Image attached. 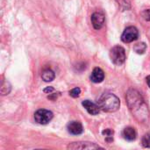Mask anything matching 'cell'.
<instances>
[{
  "mask_svg": "<svg viewBox=\"0 0 150 150\" xmlns=\"http://www.w3.org/2000/svg\"><path fill=\"white\" fill-rule=\"evenodd\" d=\"M98 105L100 110H102L105 112H114L120 109V100L114 94L105 93L98 99Z\"/></svg>",
  "mask_w": 150,
  "mask_h": 150,
  "instance_id": "7a4b0ae2",
  "label": "cell"
},
{
  "mask_svg": "<svg viewBox=\"0 0 150 150\" xmlns=\"http://www.w3.org/2000/svg\"><path fill=\"white\" fill-rule=\"evenodd\" d=\"M122 135H123L125 140H127L128 142H134V141H135V139L137 137V133L134 127H127L123 130Z\"/></svg>",
  "mask_w": 150,
  "mask_h": 150,
  "instance_id": "8fae6325",
  "label": "cell"
},
{
  "mask_svg": "<svg viewBox=\"0 0 150 150\" xmlns=\"http://www.w3.org/2000/svg\"><path fill=\"white\" fill-rule=\"evenodd\" d=\"M126 99L130 112L137 121L140 123H145L149 121L150 113L148 105L138 91L134 89L129 90L127 92Z\"/></svg>",
  "mask_w": 150,
  "mask_h": 150,
  "instance_id": "6da1fadb",
  "label": "cell"
},
{
  "mask_svg": "<svg viewBox=\"0 0 150 150\" xmlns=\"http://www.w3.org/2000/svg\"><path fill=\"white\" fill-rule=\"evenodd\" d=\"M83 106L86 109V111L91 114V115H97L100 112V108L98 106V105H96L95 103L90 101V100H84L82 103Z\"/></svg>",
  "mask_w": 150,
  "mask_h": 150,
  "instance_id": "9c48e42d",
  "label": "cell"
},
{
  "mask_svg": "<svg viewBox=\"0 0 150 150\" xmlns=\"http://www.w3.org/2000/svg\"><path fill=\"white\" fill-rule=\"evenodd\" d=\"M102 134L105 136V141H106L107 142L110 143V142H113V134H114V131H113V130H112V129H110V128L105 129V130H104V131L102 132Z\"/></svg>",
  "mask_w": 150,
  "mask_h": 150,
  "instance_id": "4fadbf2b",
  "label": "cell"
},
{
  "mask_svg": "<svg viewBox=\"0 0 150 150\" xmlns=\"http://www.w3.org/2000/svg\"><path fill=\"white\" fill-rule=\"evenodd\" d=\"M102 149L98 145H96L93 142H72L68 146V149Z\"/></svg>",
  "mask_w": 150,
  "mask_h": 150,
  "instance_id": "8992f818",
  "label": "cell"
},
{
  "mask_svg": "<svg viewBox=\"0 0 150 150\" xmlns=\"http://www.w3.org/2000/svg\"><path fill=\"white\" fill-rule=\"evenodd\" d=\"M81 93V89L78 88V87H76L74 89H72L70 91H69V95L72 97V98H78L79 95Z\"/></svg>",
  "mask_w": 150,
  "mask_h": 150,
  "instance_id": "e0dca14e",
  "label": "cell"
},
{
  "mask_svg": "<svg viewBox=\"0 0 150 150\" xmlns=\"http://www.w3.org/2000/svg\"><path fill=\"white\" fill-rule=\"evenodd\" d=\"M105 79V73L100 68H95L91 75V80L93 83H98L103 82Z\"/></svg>",
  "mask_w": 150,
  "mask_h": 150,
  "instance_id": "30bf717a",
  "label": "cell"
},
{
  "mask_svg": "<svg viewBox=\"0 0 150 150\" xmlns=\"http://www.w3.org/2000/svg\"><path fill=\"white\" fill-rule=\"evenodd\" d=\"M138 37H139L138 29L135 26H128L124 30L121 35V40L124 43H131L136 40Z\"/></svg>",
  "mask_w": 150,
  "mask_h": 150,
  "instance_id": "5b68a950",
  "label": "cell"
},
{
  "mask_svg": "<svg viewBox=\"0 0 150 150\" xmlns=\"http://www.w3.org/2000/svg\"><path fill=\"white\" fill-rule=\"evenodd\" d=\"M142 18L147 20V21H150V10L149 9H147V10H144L142 12Z\"/></svg>",
  "mask_w": 150,
  "mask_h": 150,
  "instance_id": "ac0fdd59",
  "label": "cell"
},
{
  "mask_svg": "<svg viewBox=\"0 0 150 150\" xmlns=\"http://www.w3.org/2000/svg\"><path fill=\"white\" fill-rule=\"evenodd\" d=\"M146 80H147V83H148L149 87L150 88V75H149V76H147Z\"/></svg>",
  "mask_w": 150,
  "mask_h": 150,
  "instance_id": "ffe728a7",
  "label": "cell"
},
{
  "mask_svg": "<svg viewBox=\"0 0 150 150\" xmlns=\"http://www.w3.org/2000/svg\"><path fill=\"white\" fill-rule=\"evenodd\" d=\"M54 77H55V74L50 69H44L41 73V78L45 82H52L54 79Z\"/></svg>",
  "mask_w": 150,
  "mask_h": 150,
  "instance_id": "7c38bea8",
  "label": "cell"
},
{
  "mask_svg": "<svg viewBox=\"0 0 150 150\" xmlns=\"http://www.w3.org/2000/svg\"><path fill=\"white\" fill-rule=\"evenodd\" d=\"M134 50L139 54H142L146 52L147 50V45L144 43V42H141V43H138L136 44L134 47Z\"/></svg>",
  "mask_w": 150,
  "mask_h": 150,
  "instance_id": "5bb4252c",
  "label": "cell"
},
{
  "mask_svg": "<svg viewBox=\"0 0 150 150\" xmlns=\"http://www.w3.org/2000/svg\"><path fill=\"white\" fill-rule=\"evenodd\" d=\"M68 131L73 135H79L83 132V127L79 121H71L68 124Z\"/></svg>",
  "mask_w": 150,
  "mask_h": 150,
  "instance_id": "ba28073f",
  "label": "cell"
},
{
  "mask_svg": "<svg viewBox=\"0 0 150 150\" xmlns=\"http://www.w3.org/2000/svg\"><path fill=\"white\" fill-rule=\"evenodd\" d=\"M53 117V112L46 109H40L34 113V120L40 125H47L52 120Z\"/></svg>",
  "mask_w": 150,
  "mask_h": 150,
  "instance_id": "277c9868",
  "label": "cell"
},
{
  "mask_svg": "<svg viewBox=\"0 0 150 150\" xmlns=\"http://www.w3.org/2000/svg\"><path fill=\"white\" fill-rule=\"evenodd\" d=\"M142 144L144 148H150V133L146 134L142 140Z\"/></svg>",
  "mask_w": 150,
  "mask_h": 150,
  "instance_id": "2e32d148",
  "label": "cell"
},
{
  "mask_svg": "<svg viewBox=\"0 0 150 150\" xmlns=\"http://www.w3.org/2000/svg\"><path fill=\"white\" fill-rule=\"evenodd\" d=\"M110 58L115 65L117 66L122 65L125 62L126 58H127L126 51L124 47H122L121 46L113 47L110 51Z\"/></svg>",
  "mask_w": 150,
  "mask_h": 150,
  "instance_id": "3957f363",
  "label": "cell"
},
{
  "mask_svg": "<svg viewBox=\"0 0 150 150\" xmlns=\"http://www.w3.org/2000/svg\"><path fill=\"white\" fill-rule=\"evenodd\" d=\"M91 23H92V25L93 27L96 29V30H99L101 29L104 25H105V15L101 12H94L92 15H91Z\"/></svg>",
  "mask_w": 150,
  "mask_h": 150,
  "instance_id": "52a82bcc",
  "label": "cell"
},
{
  "mask_svg": "<svg viewBox=\"0 0 150 150\" xmlns=\"http://www.w3.org/2000/svg\"><path fill=\"white\" fill-rule=\"evenodd\" d=\"M44 91L45 93L50 94L52 91H54V88H53V87H51V86H50V87H47V88H45V89H44V91Z\"/></svg>",
  "mask_w": 150,
  "mask_h": 150,
  "instance_id": "d6986e66",
  "label": "cell"
},
{
  "mask_svg": "<svg viewBox=\"0 0 150 150\" xmlns=\"http://www.w3.org/2000/svg\"><path fill=\"white\" fill-rule=\"evenodd\" d=\"M120 5L121 11H128L131 8L130 0H116Z\"/></svg>",
  "mask_w": 150,
  "mask_h": 150,
  "instance_id": "9a60e30c",
  "label": "cell"
}]
</instances>
